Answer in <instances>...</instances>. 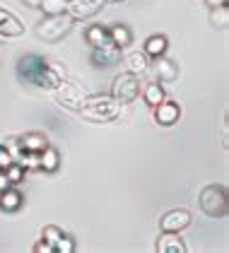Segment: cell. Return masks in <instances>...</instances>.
Listing matches in <instances>:
<instances>
[{
    "mask_svg": "<svg viewBox=\"0 0 229 253\" xmlns=\"http://www.w3.org/2000/svg\"><path fill=\"white\" fill-rule=\"evenodd\" d=\"M17 78L32 87H39V89H56L58 84L63 82V73L53 68L44 56H37V53H27L17 60Z\"/></svg>",
    "mask_w": 229,
    "mask_h": 253,
    "instance_id": "6da1fadb",
    "label": "cell"
},
{
    "mask_svg": "<svg viewBox=\"0 0 229 253\" xmlns=\"http://www.w3.org/2000/svg\"><path fill=\"white\" fill-rule=\"evenodd\" d=\"M77 114L87 121H94V123H109V121L118 118L121 104L111 94H87L85 104L77 109Z\"/></svg>",
    "mask_w": 229,
    "mask_h": 253,
    "instance_id": "7a4b0ae2",
    "label": "cell"
},
{
    "mask_svg": "<svg viewBox=\"0 0 229 253\" xmlns=\"http://www.w3.org/2000/svg\"><path fill=\"white\" fill-rule=\"evenodd\" d=\"M198 203H200V210L212 217V219H222L229 210V200H227V188L222 183H210L205 186L200 195H198Z\"/></svg>",
    "mask_w": 229,
    "mask_h": 253,
    "instance_id": "3957f363",
    "label": "cell"
},
{
    "mask_svg": "<svg viewBox=\"0 0 229 253\" xmlns=\"http://www.w3.org/2000/svg\"><path fill=\"white\" fill-rule=\"evenodd\" d=\"M73 29V17L68 12H58V15H44V20L37 24V37L48 43L60 41L68 32Z\"/></svg>",
    "mask_w": 229,
    "mask_h": 253,
    "instance_id": "277c9868",
    "label": "cell"
},
{
    "mask_svg": "<svg viewBox=\"0 0 229 253\" xmlns=\"http://www.w3.org/2000/svg\"><path fill=\"white\" fill-rule=\"evenodd\" d=\"M111 97L118 101V104H133L135 99L140 97V78L133 75V73H121L114 78V84H111Z\"/></svg>",
    "mask_w": 229,
    "mask_h": 253,
    "instance_id": "5b68a950",
    "label": "cell"
},
{
    "mask_svg": "<svg viewBox=\"0 0 229 253\" xmlns=\"http://www.w3.org/2000/svg\"><path fill=\"white\" fill-rule=\"evenodd\" d=\"M53 94H56V101L60 106L73 109V111H77L85 104V99H87V92L80 84H73V82H60L56 89H53Z\"/></svg>",
    "mask_w": 229,
    "mask_h": 253,
    "instance_id": "8992f818",
    "label": "cell"
},
{
    "mask_svg": "<svg viewBox=\"0 0 229 253\" xmlns=\"http://www.w3.org/2000/svg\"><path fill=\"white\" fill-rule=\"evenodd\" d=\"M101 7H104V0H68L65 12L73 17V22H82L94 17Z\"/></svg>",
    "mask_w": 229,
    "mask_h": 253,
    "instance_id": "52a82bcc",
    "label": "cell"
},
{
    "mask_svg": "<svg viewBox=\"0 0 229 253\" xmlns=\"http://www.w3.org/2000/svg\"><path fill=\"white\" fill-rule=\"evenodd\" d=\"M152 114H154V121L159 123V126H164V128H169L174 123H179V118H181V106L172 101V99H164V101H159L157 106H152Z\"/></svg>",
    "mask_w": 229,
    "mask_h": 253,
    "instance_id": "ba28073f",
    "label": "cell"
},
{
    "mask_svg": "<svg viewBox=\"0 0 229 253\" xmlns=\"http://www.w3.org/2000/svg\"><path fill=\"white\" fill-rule=\"evenodd\" d=\"M191 212L188 210H183V208H179V210H169V212L164 214L162 219H159V227H162V232H183L188 224H191Z\"/></svg>",
    "mask_w": 229,
    "mask_h": 253,
    "instance_id": "9c48e42d",
    "label": "cell"
},
{
    "mask_svg": "<svg viewBox=\"0 0 229 253\" xmlns=\"http://www.w3.org/2000/svg\"><path fill=\"white\" fill-rule=\"evenodd\" d=\"M121 60V48L114 43H106L101 48H92V63L96 68H111Z\"/></svg>",
    "mask_w": 229,
    "mask_h": 253,
    "instance_id": "30bf717a",
    "label": "cell"
},
{
    "mask_svg": "<svg viewBox=\"0 0 229 253\" xmlns=\"http://www.w3.org/2000/svg\"><path fill=\"white\" fill-rule=\"evenodd\" d=\"M157 251L159 253H186L188 246L179 236V232H162L159 241H157Z\"/></svg>",
    "mask_w": 229,
    "mask_h": 253,
    "instance_id": "8fae6325",
    "label": "cell"
},
{
    "mask_svg": "<svg viewBox=\"0 0 229 253\" xmlns=\"http://www.w3.org/2000/svg\"><path fill=\"white\" fill-rule=\"evenodd\" d=\"M22 205H24V195L19 193L15 186L0 191V210L2 212H17V210H22Z\"/></svg>",
    "mask_w": 229,
    "mask_h": 253,
    "instance_id": "7c38bea8",
    "label": "cell"
},
{
    "mask_svg": "<svg viewBox=\"0 0 229 253\" xmlns=\"http://www.w3.org/2000/svg\"><path fill=\"white\" fill-rule=\"evenodd\" d=\"M154 75L159 82H174L179 78V65L167 56H159V58H154Z\"/></svg>",
    "mask_w": 229,
    "mask_h": 253,
    "instance_id": "4fadbf2b",
    "label": "cell"
},
{
    "mask_svg": "<svg viewBox=\"0 0 229 253\" xmlns=\"http://www.w3.org/2000/svg\"><path fill=\"white\" fill-rule=\"evenodd\" d=\"M0 34L2 37H22L24 34V24L2 7H0Z\"/></svg>",
    "mask_w": 229,
    "mask_h": 253,
    "instance_id": "5bb4252c",
    "label": "cell"
},
{
    "mask_svg": "<svg viewBox=\"0 0 229 253\" xmlns=\"http://www.w3.org/2000/svg\"><path fill=\"white\" fill-rule=\"evenodd\" d=\"M19 145H22V150H27V152H44L46 150V145H48V137L44 135V133H37V130H32V133H24V135H19Z\"/></svg>",
    "mask_w": 229,
    "mask_h": 253,
    "instance_id": "9a60e30c",
    "label": "cell"
},
{
    "mask_svg": "<svg viewBox=\"0 0 229 253\" xmlns=\"http://www.w3.org/2000/svg\"><path fill=\"white\" fill-rule=\"evenodd\" d=\"M123 65H126V70H128V73L140 75V73H145V70H147L150 58L145 56V51H128V53L123 56Z\"/></svg>",
    "mask_w": 229,
    "mask_h": 253,
    "instance_id": "2e32d148",
    "label": "cell"
},
{
    "mask_svg": "<svg viewBox=\"0 0 229 253\" xmlns=\"http://www.w3.org/2000/svg\"><path fill=\"white\" fill-rule=\"evenodd\" d=\"M85 41H87L92 48H101V46L111 43V39H109V29L101 27V24H90L87 32H85Z\"/></svg>",
    "mask_w": 229,
    "mask_h": 253,
    "instance_id": "e0dca14e",
    "label": "cell"
},
{
    "mask_svg": "<svg viewBox=\"0 0 229 253\" xmlns=\"http://www.w3.org/2000/svg\"><path fill=\"white\" fill-rule=\"evenodd\" d=\"M167 48H169V39L164 37V34H152L150 39L145 41V56L147 58H159V56H164L167 53Z\"/></svg>",
    "mask_w": 229,
    "mask_h": 253,
    "instance_id": "ac0fdd59",
    "label": "cell"
},
{
    "mask_svg": "<svg viewBox=\"0 0 229 253\" xmlns=\"http://www.w3.org/2000/svg\"><path fill=\"white\" fill-rule=\"evenodd\" d=\"M58 167H60V155H58V150L51 147V145H46V150L39 155V169L46 171V174H53V171H58Z\"/></svg>",
    "mask_w": 229,
    "mask_h": 253,
    "instance_id": "d6986e66",
    "label": "cell"
},
{
    "mask_svg": "<svg viewBox=\"0 0 229 253\" xmlns=\"http://www.w3.org/2000/svg\"><path fill=\"white\" fill-rule=\"evenodd\" d=\"M109 39H111L114 46H118V48L123 51L126 46L133 43V32H131V27H126V24H114V27L109 29Z\"/></svg>",
    "mask_w": 229,
    "mask_h": 253,
    "instance_id": "ffe728a7",
    "label": "cell"
},
{
    "mask_svg": "<svg viewBox=\"0 0 229 253\" xmlns=\"http://www.w3.org/2000/svg\"><path fill=\"white\" fill-rule=\"evenodd\" d=\"M142 97H145V104L152 109V106H157L159 101H164V89H162L159 82H147L145 89H142Z\"/></svg>",
    "mask_w": 229,
    "mask_h": 253,
    "instance_id": "44dd1931",
    "label": "cell"
},
{
    "mask_svg": "<svg viewBox=\"0 0 229 253\" xmlns=\"http://www.w3.org/2000/svg\"><path fill=\"white\" fill-rule=\"evenodd\" d=\"M210 24L217 29H227L229 27V7L220 5V7H210Z\"/></svg>",
    "mask_w": 229,
    "mask_h": 253,
    "instance_id": "7402d4cb",
    "label": "cell"
},
{
    "mask_svg": "<svg viewBox=\"0 0 229 253\" xmlns=\"http://www.w3.org/2000/svg\"><path fill=\"white\" fill-rule=\"evenodd\" d=\"M68 7V0H41L39 2V10L44 15H58V12H65Z\"/></svg>",
    "mask_w": 229,
    "mask_h": 253,
    "instance_id": "603a6c76",
    "label": "cell"
},
{
    "mask_svg": "<svg viewBox=\"0 0 229 253\" xmlns=\"http://www.w3.org/2000/svg\"><path fill=\"white\" fill-rule=\"evenodd\" d=\"M24 174H27V169L19 164V162H12L7 169H5V176H7V181L12 183V186H19V183H24Z\"/></svg>",
    "mask_w": 229,
    "mask_h": 253,
    "instance_id": "cb8c5ba5",
    "label": "cell"
},
{
    "mask_svg": "<svg viewBox=\"0 0 229 253\" xmlns=\"http://www.w3.org/2000/svg\"><path fill=\"white\" fill-rule=\"evenodd\" d=\"M75 239L73 236H68V234H63L60 239L56 241V246H53V253H75Z\"/></svg>",
    "mask_w": 229,
    "mask_h": 253,
    "instance_id": "d4e9b609",
    "label": "cell"
},
{
    "mask_svg": "<svg viewBox=\"0 0 229 253\" xmlns=\"http://www.w3.org/2000/svg\"><path fill=\"white\" fill-rule=\"evenodd\" d=\"M60 236H63V232L58 229L56 224H48V227H44V229H41V239H44V241H48L51 246H56V241L60 239Z\"/></svg>",
    "mask_w": 229,
    "mask_h": 253,
    "instance_id": "484cf974",
    "label": "cell"
},
{
    "mask_svg": "<svg viewBox=\"0 0 229 253\" xmlns=\"http://www.w3.org/2000/svg\"><path fill=\"white\" fill-rule=\"evenodd\" d=\"M24 169H39V152H22V157L17 159Z\"/></svg>",
    "mask_w": 229,
    "mask_h": 253,
    "instance_id": "4316f807",
    "label": "cell"
},
{
    "mask_svg": "<svg viewBox=\"0 0 229 253\" xmlns=\"http://www.w3.org/2000/svg\"><path fill=\"white\" fill-rule=\"evenodd\" d=\"M10 164H12V155L7 152V147H5V145H0V171H5Z\"/></svg>",
    "mask_w": 229,
    "mask_h": 253,
    "instance_id": "83f0119b",
    "label": "cell"
},
{
    "mask_svg": "<svg viewBox=\"0 0 229 253\" xmlns=\"http://www.w3.org/2000/svg\"><path fill=\"white\" fill-rule=\"evenodd\" d=\"M34 251H37V253H53V246H51L48 241H44V239H39L37 244H34Z\"/></svg>",
    "mask_w": 229,
    "mask_h": 253,
    "instance_id": "f1b7e54d",
    "label": "cell"
},
{
    "mask_svg": "<svg viewBox=\"0 0 229 253\" xmlns=\"http://www.w3.org/2000/svg\"><path fill=\"white\" fill-rule=\"evenodd\" d=\"M12 183L7 181V176H5V171H0V191H5V188H10Z\"/></svg>",
    "mask_w": 229,
    "mask_h": 253,
    "instance_id": "f546056e",
    "label": "cell"
},
{
    "mask_svg": "<svg viewBox=\"0 0 229 253\" xmlns=\"http://www.w3.org/2000/svg\"><path fill=\"white\" fill-rule=\"evenodd\" d=\"M208 7H220V5H227V0H205Z\"/></svg>",
    "mask_w": 229,
    "mask_h": 253,
    "instance_id": "4dcf8cb0",
    "label": "cell"
},
{
    "mask_svg": "<svg viewBox=\"0 0 229 253\" xmlns=\"http://www.w3.org/2000/svg\"><path fill=\"white\" fill-rule=\"evenodd\" d=\"M22 2H24V5H29V7H39V2H41V0H22Z\"/></svg>",
    "mask_w": 229,
    "mask_h": 253,
    "instance_id": "1f68e13d",
    "label": "cell"
},
{
    "mask_svg": "<svg viewBox=\"0 0 229 253\" xmlns=\"http://www.w3.org/2000/svg\"><path fill=\"white\" fill-rule=\"evenodd\" d=\"M104 2H121V0H104Z\"/></svg>",
    "mask_w": 229,
    "mask_h": 253,
    "instance_id": "d6a6232c",
    "label": "cell"
},
{
    "mask_svg": "<svg viewBox=\"0 0 229 253\" xmlns=\"http://www.w3.org/2000/svg\"><path fill=\"white\" fill-rule=\"evenodd\" d=\"M2 39H5V37H2V34H0V41H2Z\"/></svg>",
    "mask_w": 229,
    "mask_h": 253,
    "instance_id": "836d02e7",
    "label": "cell"
}]
</instances>
